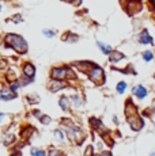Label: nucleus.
Here are the masks:
<instances>
[{
    "label": "nucleus",
    "mask_w": 155,
    "mask_h": 156,
    "mask_svg": "<svg viewBox=\"0 0 155 156\" xmlns=\"http://www.w3.org/2000/svg\"><path fill=\"white\" fill-rule=\"evenodd\" d=\"M90 122H91V125H93V128H94L97 132H99V133H106V132H108V129L103 128L102 122H101L99 119H97V118H91V119H90Z\"/></svg>",
    "instance_id": "423d86ee"
},
{
    "label": "nucleus",
    "mask_w": 155,
    "mask_h": 156,
    "mask_svg": "<svg viewBox=\"0 0 155 156\" xmlns=\"http://www.w3.org/2000/svg\"><path fill=\"white\" fill-rule=\"evenodd\" d=\"M50 75H52L53 79H65L68 76V69H65V68H55Z\"/></svg>",
    "instance_id": "20e7f679"
},
{
    "label": "nucleus",
    "mask_w": 155,
    "mask_h": 156,
    "mask_svg": "<svg viewBox=\"0 0 155 156\" xmlns=\"http://www.w3.org/2000/svg\"><path fill=\"white\" fill-rule=\"evenodd\" d=\"M48 87H49L50 91L55 92V91H59V90H61L63 87H64V83H61L60 80H53V82L49 83V86H48Z\"/></svg>",
    "instance_id": "1a4fd4ad"
},
{
    "label": "nucleus",
    "mask_w": 155,
    "mask_h": 156,
    "mask_svg": "<svg viewBox=\"0 0 155 156\" xmlns=\"http://www.w3.org/2000/svg\"><path fill=\"white\" fill-rule=\"evenodd\" d=\"M143 57H144L146 61H150V60L153 58V53H151V52H146L144 55H143Z\"/></svg>",
    "instance_id": "a211bd4d"
},
{
    "label": "nucleus",
    "mask_w": 155,
    "mask_h": 156,
    "mask_svg": "<svg viewBox=\"0 0 155 156\" xmlns=\"http://www.w3.org/2000/svg\"><path fill=\"white\" fill-rule=\"evenodd\" d=\"M150 156H155V151H154V152H153V154H151Z\"/></svg>",
    "instance_id": "cd10ccee"
},
{
    "label": "nucleus",
    "mask_w": 155,
    "mask_h": 156,
    "mask_svg": "<svg viewBox=\"0 0 155 156\" xmlns=\"http://www.w3.org/2000/svg\"><path fill=\"white\" fill-rule=\"evenodd\" d=\"M3 117H4V114H2V113H0V122H2V119H3Z\"/></svg>",
    "instance_id": "bb28decb"
},
{
    "label": "nucleus",
    "mask_w": 155,
    "mask_h": 156,
    "mask_svg": "<svg viewBox=\"0 0 155 156\" xmlns=\"http://www.w3.org/2000/svg\"><path fill=\"white\" fill-rule=\"evenodd\" d=\"M41 122H42V124H49V122H50V118H49V117H41Z\"/></svg>",
    "instance_id": "aec40b11"
},
{
    "label": "nucleus",
    "mask_w": 155,
    "mask_h": 156,
    "mask_svg": "<svg viewBox=\"0 0 155 156\" xmlns=\"http://www.w3.org/2000/svg\"><path fill=\"white\" fill-rule=\"evenodd\" d=\"M49 156H61V154L59 151H56V149H52V151L49 152Z\"/></svg>",
    "instance_id": "6ab92c4d"
},
{
    "label": "nucleus",
    "mask_w": 155,
    "mask_h": 156,
    "mask_svg": "<svg viewBox=\"0 0 155 156\" xmlns=\"http://www.w3.org/2000/svg\"><path fill=\"white\" fill-rule=\"evenodd\" d=\"M53 134H55V137H57V140H60V141L64 140V134H63L60 130H55L53 132Z\"/></svg>",
    "instance_id": "dca6fc26"
},
{
    "label": "nucleus",
    "mask_w": 155,
    "mask_h": 156,
    "mask_svg": "<svg viewBox=\"0 0 155 156\" xmlns=\"http://www.w3.org/2000/svg\"><path fill=\"white\" fill-rule=\"evenodd\" d=\"M0 11H2V5H0Z\"/></svg>",
    "instance_id": "c756f323"
},
{
    "label": "nucleus",
    "mask_w": 155,
    "mask_h": 156,
    "mask_svg": "<svg viewBox=\"0 0 155 156\" xmlns=\"http://www.w3.org/2000/svg\"><path fill=\"white\" fill-rule=\"evenodd\" d=\"M125 114H127V119L133 130H140V129L143 128V119L138 115L136 107L133 106V103H131V101H128V103H127Z\"/></svg>",
    "instance_id": "f257e3e1"
},
{
    "label": "nucleus",
    "mask_w": 155,
    "mask_h": 156,
    "mask_svg": "<svg viewBox=\"0 0 155 156\" xmlns=\"http://www.w3.org/2000/svg\"><path fill=\"white\" fill-rule=\"evenodd\" d=\"M71 99H72L74 102H75V105H76V106H80V105H82V101H80V98H79V97H76V95H74V97L71 98Z\"/></svg>",
    "instance_id": "f3484780"
},
{
    "label": "nucleus",
    "mask_w": 155,
    "mask_h": 156,
    "mask_svg": "<svg viewBox=\"0 0 155 156\" xmlns=\"http://www.w3.org/2000/svg\"><path fill=\"white\" fill-rule=\"evenodd\" d=\"M121 58H124V55H123V53L116 52V50H113V52L110 53V61H112V62L121 61Z\"/></svg>",
    "instance_id": "9b49d317"
},
{
    "label": "nucleus",
    "mask_w": 155,
    "mask_h": 156,
    "mask_svg": "<svg viewBox=\"0 0 155 156\" xmlns=\"http://www.w3.org/2000/svg\"><path fill=\"white\" fill-rule=\"evenodd\" d=\"M86 156H93V147H88L86 149Z\"/></svg>",
    "instance_id": "412c9836"
},
{
    "label": "nucleus",
    "mask_w": 155,
    "mask_h": 156,
    "mask_svg": "<svg viewBox=\"0 0 155 156\" xmlns=\"http://www.w3.org/2000/svg\"><path fill=\"white\" fill-rule=\"evenodd\" d=\"M133 94H135L138 98H140V99H143V98H146V95H147V90H146L143 86H138L133 88Z\"/></svg>",
    "instance_id": "6e6552de"
},
{
    "label": "nucleus",
    "mask_w": 155,
    "mask_h": 156,
    "mask_svg": "<svg viewBox=\"0 0 155 156\" xmlns=\"http://www.w3.org/2000/svg\"><path fill=\"white\" fill-rule=\"evenodd\" d=\"M125 88H127V84H125L124 82H121V83L117 84V92H120V94H123V92L125 91Z\"/></svg>",
    "instance_id": "2eb2a0df"
},
{
    "label": "nucleus",
    "mask_w": 155,
    "mask_h": 156,
    "mask_svg": "<svg viewBox=\"0 0 155 156\" xmlns=\"http://www.w3.org/2000/svg\"><path fill=\"white\" fill-rule=\"evenodd\" d=\"M14 98H16V94L14 91H11V90L3 88L2 91H0V99H3V101H11V99H14Z\"/></svg>",
    "instance_id": "39448f33"
},
{
    "label": "nucleus",
    "mask_w": 155,
    "mask_h": 156,
    "mask_svg": "<svg viewBox=\"0 0 155 156\" xmlns=\"http://www.w3.org/2000/svg\"><path fill=\"white\" fill-rule=\"evenodd\" d=\"M101 156H112V154H110V152H102Z\"/></svg>",
    "instance_id": "a878e982"
},
{
    "label": "nucleus",
    "mask_w": 155,
    "mask_h": 156,
    "mask_svg": "<svg viewBox=\"0 0 155 156\" xmlns=\"http://www.w3.org/2000/svg\"><path fill=\"white\" fill-rule=\"evenodd\" d=\"M98 46L102 49V52L105 53V55H109V53H112V49H110V46H108V45L102 44V42H98Z\"/></svg>",
    "instance_id": "ddd939ff"
},
{
    "label": "nucleus",
    "mask_w": 155,
    "mask_h": 156,
    "mask_svg": "<svg viewBox=\"0 0 155 156\" xmlns=\"http://www.w3.org/2000/svg\"><path fill=\"white\" fill-rule=\"evenodd\" d=\"M13 20H14V22H16V23L18 22H22V16H20V15H15Z\"/></svg>",
    "instance_id": "4be33fe9"
},
{
    "label": "nucleus",
    "mask_w": 155,
    "mask_h": 156,
    "mask_svg": "<svg viewBox=\"0 0 155 156\" xmlns=\"http://www.w3.org/2000/svg\"><path fill=\"white\" fill-rule=\"evenodd\" d=\"M44 34L48 35V37H53V31H48V30H45V31H44Z\"/></svg>",
    "instance_id": "5701e85b"
},
{
    "label": "nucleus",
    "mask_w": 155,
    "mask_h": 156,
    "mask_svg": "<svg viewBox=\"0 0 155 156\" xmlns=\"http://www.w3.org/2000/svg\"><path fill=\"white\" fill-rule=\"evenodd\" d=\"M67 2L72 3V4H79V3H80V0H67Z\"/></svg>",
    "instance_id": "b1692460"
},
{
    "label": "nucleus",
    "mask_w": 155,
    "mask_h": 156,
    "mask_svg": "<svg viewBox=\"0 0 155 156\" xmlns=\"http://www.w3.org/2000/svg\"><path fill=\"white\" fill-rule=\"evenodd\" d=\"M60 106H61L63 110H67L68 107H70V101H68L65 97H61L60 98Z\"/></svg>",
    "instance_id": "f8f14e48"
},
{
    "label": "nucleus",
    "mask_w": 155,
    "mask_h": 156,
    "mask_svg": "<svg viewBox=\"0 0 155 156\" xmlns=\"http://www.w3.org/2000/svg\"><path fill=\"white\" fill-rule=\"evenodd\" d=\"M88 77H90L94 83H97V84H101V83L103 82V79H105V77H103V71L99 67H97V65H93L91 69L88 71Z\"/></svg>",
    "instance_id": "7ed1b4c3"
},
{
    "label": "nucleus",
    "mask_w": 155,
    "mask_h": 156,
    "mask_svg": "<svg viewBox=\"0 0 155 156\" xmlns=\"http://www.w3.org/2000/svg\"><path fill=\"white\" fill-rule=\"evenodd\" d=\"M31 155L33 156H46L45 151H41V149H37V148H33L31 149Z\"/></svg>",
    "instance_id": "4468645a"
},
{
    "label": "nucleus",
    "mask_w": 155,
    "mask_h": 156,
    "mask_svg": "<svg viewBox=\"0 0 155 156\" xmlns=\"http://www.w3.org/2000/svg\"><path fill=\"white\" fill-rule=\"evenodd\" d=\"M34 72H35V68L33 67L30 62L25 64V67H23V75H25V76H27L29 79H31V77L34 76Z\"/></svg>",
    "instance_id": "0eeeda50"
},
{
    "label": "nucleus",
    "mask_w": 155,
    "mask_h": 156,
    "mask_svg": "<svg viewBox=\"0 0 155 156\" xmlns=\"http://www.w3.org/2000/svg\"><path fill=\"white\" fill-rule=\"evenodd\" d=\"M33 114H34V115L37 117V118H41V113H40V112H37V110H35V112L33 113Z\"/></svg>",
    "instance_id": "393cba45"
},
{
    "label": "nucleus",
    "mask_w": 155,
    "mask_h": 156,
    "mask_svg": "<svg viewBox=\"0 0 155 156\" xmlns=\"http://www.w3.org/2000/svg\"><path fill=\"white\" fill-rule=\"evenodd\" d=\"M140 42L142 44H153V38L150 37V34L147 33V30H144V31L140 34Z\"/></svg>",
    "instance_id": "9d476101"
},
{
    "label": "nucleus",
    "mask_w": 155,
    "mask_h": 156,
    "mask_svg": "<svg viewBox=\"0 0 155 156\" xmlns=\"http://www.w3.org/2000/svg\"><path fill=\"white\" fill-rule=\"evenodd\" d=\"M5 44H7V46L14 48L18 53H26V50H27L26 41L16 34H8L5 37Z\"/></svg>",
    "instance_id": "f03ea898"
},
{
    "label": "nucleus",
    "mask_w": 155,
    "mask_h": 156,
    "mask_svg": "<svg viewBox=\"0 0 155 156\" xmlns=\"http://www.w3.org/2000/svg\"><path fill=\"white\" fill-rule=\"evenodd\" d=\"M151 3H153V4L155 5V0H151Z\"/></svg>",
    "instance_id": "c85d7f7f"
}]
</instances>
